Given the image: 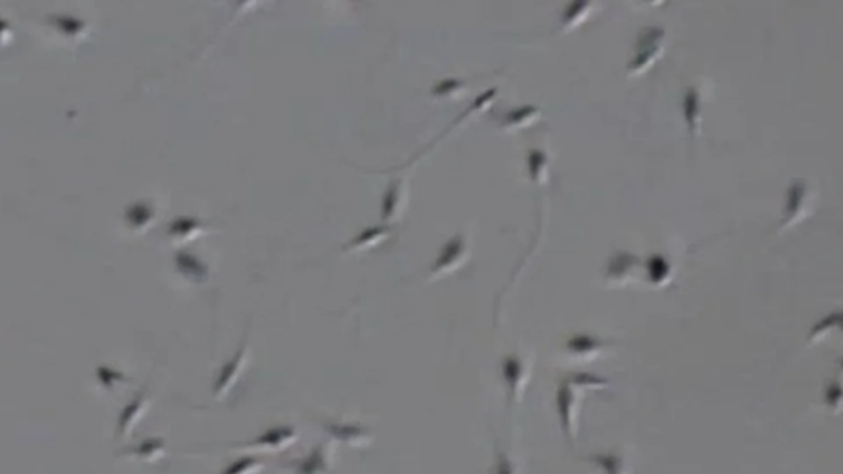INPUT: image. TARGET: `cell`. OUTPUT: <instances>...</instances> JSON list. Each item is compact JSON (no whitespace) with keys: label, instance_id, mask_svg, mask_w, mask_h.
<instances>
[{"label":"cell","instance_id":"1","mask_svg":"<svg viewBox=\"0 0 843 474\" xmlns=\"http://www.w3.org/2000/svg\"><path fill=\"white\" fill-rule=\"evenodd\" d=\"M664 37L665 32L662 26H649V28L642 30L641 35L638 37V42H636L634 58L628 64L629 74L644 71L656 60V56L659 55L662 46H664Z\"/></svg>","mask_w":843,"mask_h":474},{"label":"cell","instance_id":"2","mask_svg":"<svg viewBox=\"0 0 843 474\" xmlns=\"http://www.w3.org/2000/svg\"><path fill=\"white\" fill-rule=\"evenodd\" d=\"M812 203V190L810 186L802 179L794 182L787 190V198H785L784 206V218L781 221L779 229L789 227L791 224L799 221L806 214V211L810 208Z\"/></svg>","mask_w":843,"mask_h":474},{"label":"cell","instance_id":"3","mask_svg":"<svg viewBox=\"0 0 843 474\" xmlns=\"http://www.w3.org/2000/svg\"><path fill=\"white\" fill-rule=\"evenodd\" d=\"M466 254V239L463 236L453 237L450 243H447L443 250H441L440 257L436 258L434 267L430 269V276H436L450 272L465 258Z\"/></svg>","mask_w":843,"mask_h":474},{"label":"cell","instance_id":"4","mask_svg":"<svg viewBox=\"0 0 843 474\" xmlns=\"http://www.w3.org/2000/svg\"><path fill=\"white\" fill-rule=\"evenodd\" d=\"M247 351H249V348H247V344L242 346V348H239V351H237L236 356H234L231 361H229L226 364V366L223 367V371H221L218 380H216V387H214L216 397H218V394L219 395L221 394H226L228 389L231 387V385L234 384V380L237 379V376L241 374V369H242V366H244V362H246V359H247Z\"/></svg>","mask_w":843,"mask_h":474},{"label":"cell","instance_id":"5","mask_svg":"<svg viewBox=\"0 0 843 474\" xmlns=\"http://www.w3.org/2000/svg\"><path fill=\"white\" fill-rule=\"evenodd\" d=\"M404 182L402 179H395L387 188L386 195L382 198V218L384 219H394L399 214L400 206L404 201Z\"/></svg>","mask_w":843,"mask_h":474},{"label":"cell","instance_id":"6","mask_svg":"<svg viewBox=\"0 0 843 474\" xmlns=\"http://www.w3.org/2000/svg\"><path fill=\"white\" fill-rule=\"evenodd\" d=\"M683 116H686L688 129H690L692 134H697L700 122V98L699 91L695 87L687 89L686 96H683Z\"/></svg>","mask_w":843,"mask_h":474},{"label":"cell","instance_id":"7","mask_svg":"<svg viewBox=\"0 0 843 474\" xmlns=\"http://www.w3.org/2000/svg\"><path fill=\"white\" fill-rule=\"evenodd\" d=\"M591 7L593 6H591L590 2H585V0H581V2H572L570 6L565 7V10L562 13V19H560L562 30L572 28V26H575L578 21L584 20L585 17L588 15Z\"/></svg>","mask_w":843,"mask_h":474},{"label":"cell","instance_id":"8","mask_svg":"<svg viewBox=\"0 0 843 474\" xmlns=\"http://www.w3.org/2000/svg\"><path fill=\"white\" fill-rule=\"evenodd\" d=\"M540 111L536 107V105H522V107L513 109V111H509L506 114L504 117H502L501 127H504V129H511V127H519L522 124H526V122L532 121L534 117L538 116Z\"/></svg>","mask_w":843,"mask_h":474},{"label":"cell","instance_id":"9","mask_svg":"<svg viewBox=\"0 0 843 474\" xmlns=\"http://www.w3.org/2000/svg\"><path fill=\"white\" fill-rule=\"evenodd\" d=\"M387 232H389V229H387L386 226L369 227V229H366L364 232H361V234H357L355 239L351 240V243H348L346 245H344L343 250H348V249L355 250V249H361V247L363 249L368 247V245L384 239V237L387 236Z\"/></svg>","mask_w":843,"mask_h":474},{"label":"cell","instance_id":"10","mask_svg":"<svg viewBox=\"0 0 843 474\" xmlns=\"http://www.w3.org/2000/svg\"><path fill=\"white\" fill-rule=\"evenodd\" d=\"M527 164H529V171H531V177L534 182L540 183L544 182L547 177V157L545 153L542 150H538V148H534V150L529 152V158H527Z\"/></svg>","mask_w":843,"mask_h":474},{"label":"cell","instance_id":"11","mask_svg":"<svg viewBox=\"0 0 843 474\" xmlns=\"http://www.w3.org/2000/svg\"><path fill=\"white\" fill-rule=\"evenodd\" d=\"M293 440V433L289 432V430H273V432H269L264 434L262 438H260L259 441H255V446H262V448H269V450H277V448L282 445H287V443H290Z\"/></svg>","mask_w":843,"mask_h":474},{"label":"cell","instance_id":"12","mask_svg":"<svg viewBox=\"0 0 843 474\" xmlns=\"http://www.w3.org/2000/svg\"><path fill=\"white\" fill-rule=\"evenodd\" d=\"M649 275H651L652 280H656V282H659V280H664L669 276L670 267L669 262L665 261L662 256H652L649 258Z\"/></svg>","mask_w":843,"mask_h":474},{"label":"cell","instance_id":"13","mask_svg":"<svg viewBox=\"0 0 843 474\" xmlns=\"http://www.w3.org/2000/svg\"><path fill=\"white\" fill-rule=\"evenodd\" d=\"M259 468L260 464L255 459H239L237 463H234L231 468H228L223 474H253L254 471H257Z\"/></svg>","mask_w":843,"mask_h":474}]
</instances>
